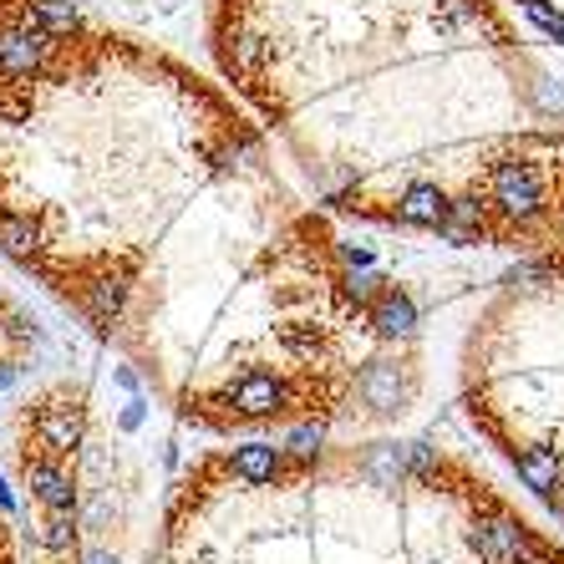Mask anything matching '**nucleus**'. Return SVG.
I'll return each instance as SVG.
<instances>
[{"mask_svg": "<svg viewBox=\"0 0 564 564\" xmlns=\"http://www.w3.org/2000/svg\"><path fill=\"white\" fill-rule=\"evenodd\" d=\"M204 41L330 209L458 250L564 235V77L503 0H204Z\"/></svg>", "mask_w": 564, "mask_h": 564, "instance_id": "nucleus-1", "label": "nucleus"}, {"mask_svg": "<svg viewBox=\"0 0 564 564\" xmlns=\"http://www.w3.org/2000/svg\"><path fill=\"white\" fill-rule=\"evenodd\" d=\"M468 550L478 554V564H560L524 519H513L503 503L484 499V494H478V513L468 524Z\"/></svg>", "mask_w": 564, "mask_h": 564, "instance_id": "nucleus-2", "label": "nucleus"}, {"mask_svg": "<svg viewBox=\"0 0 564 564\" xmlns=\"http://www.w3.org/2000/svg\"><path fill=\"white\" fill-rule=\"evenodd\" d=\"M224 408H229V417H239V422H270V417H285V412L301 408V402H295V387H290L280 371L250 367L229 381Z\"/></svg>", "mask_w": 564, "mask_h": 564, "instance_id": "nucleus-3", "label": "nucleus"}, {"mask_svg": "<svg viewBox=\"0 0 564 564\" xmlns=\"http://www.w3.org/2000/svg\"><path fill=\"white\" fill-rule=\"evenodd\" d=\"M31 437H36L41 458H72L87 437V397L82 392H52L31 417Z\"/></svg>", "mask_w": 564, "mask_h": 564, "instance_id": "nucleus-4", "label": "nucleus"}, {"mask_svg": "<svg viewBox=\"0 0 564 564\" xmlns=\"http://www.w3.org/2000/svg\"><path fill=\"white\" fill-rule=\"evenodd\" d=\"M412 371L402 367V361H367L361 367V377H356V402L361 408H371V417H397V412H408L412 402Z\"/></svg>", "mask_w": 564, "mask_h": 564, "instance_id": "nucleus-5", "label": "nucleus"}, {"mask_svg": "<svg viewBox=\"0 0 564 564\" xmlns=\"http://www.w3.org/2000/svg\"><path fill=\"white\" fill-rule=\"evenodd\" d=\"M224 463H229V473H235L239 484H250V488H275L285 478H295L290 473V453L275 443H239Z\"/></svg>", "mask_w": 564, "mask_h": 564, "instance_id": "nucleus-6", "label": "nucleus"}, {"mask_svg": "<svg viewBox=\"0 0 564 564\" xmlns=\"http://www.w3.org/2000/svg\"><path fill=\"white\" fill-rule=\"evenodd\" d=\"M417 301H412L408 290H387L377 305L367 311V326H371V336H381V341H412L417 336Z\"/></svg>", "mask_w": 564, "mask_h": 564, "instance_id": "nucleus-7", "label": "nucleus"}, {"mask_svg": "<svg viewBox=\"0 0 564 564\" xmlns=\"http://www.w3.org/2000/svg\"><path fill=\"white\" fill-rule=\"evenodd\" d=\"M26 488L46 503V513H72L77 509V478L56 458H26Z\"/></svg>", "mask_w": 564, "mask_h": 564, "instance_id": "nucleus-8", "label": "nucleus"}, {"mask_svg": "<svg viewBox=\"0 0 564 564\" xmlns=\"http://www.w3.org/2000/svg\"><path fill=\"white\" fill-rule=\"evenodd\" d=\"M509 458H513V468H519V478H524V488H534L539 499L550 494V488H560V453L554 447H544V443H524V447H513L509 443Z\"/></svg>", "mask_w": 564, "mask_h": 564, "instance_id": "nucleus-9", "label": "nucleus"}, {"mask_svg": "<svg viewBox=\"0 0 564 564\" xmlns=\"http://www.w3.org/2000/svg\"><path fill=\"white\" fill-rule=\"evenodd\" d=\"M361 478L377 488H397V484H408L412 473H408V443H377L361 453Z\"/></svg>", "mask_w": 564, "mask_h": 564, "instance_id": "nucleus-10", "label": "nucleus"}, {"mask_svg": "<svg viewBox=\"0 0 564 564\" xmlns=\"http://www.w3.org/2000/svg\"><path fill=\"white\" fill-rule=\"evenodd\" d=\"M36 544L56 560H77V509L72 513H46L36 529Z\"/></svg>", "mask_w": 564, "mask_h": 564, "instance_id": "nucleus-11", "label": "nucleus"}, {"mask_svg": "<svg viewBox=\"0 0 564 564\" xmlns=\"http://www.w3.org/2000/svg\"><path fill=\"white\" fill-rule=\"evenodd\" d=\"M513 6H519L539 31H550L554 41H564V0H513Z\"/></svg>", "mask_w": 564, "mask_h": 564, "instance_id": "nucleus-12", "label": "nucleus"}, {"mask_svg": "<svg viewBox=\"0 0 564 564\" xmlns=\"http://www.w3.org/2000/svg\"><path fill=\"white\" fill-rule=\"evenodd\" d=\"M285 447L295 453V458H321V447H326V422H321V417H305L301 427H290Z\"/></svg>", "mask_w": 564, "mask_h": 564, "instance_id": "nucleus-13", "label": "nucleus"}, {"mask_svg": "<svg viewBox=\"0 0 564 564\" xmlns=\"http://www.w3.org/2000/svg\"><path fill=\"white\" fill-rule=\"evenodd\" d=\"M143 417H148V402H143V397H132L128 408H122L118 427H122V433H138V427H143Z\"/></svg>", "mask_w": 564, "mask_h": 564, "instance_id": "nucleus-14", "label": "nucleus"}, {"mask_svg": "<svg viewBox=\"0 0 564 564\" xmlns=\"http://www.w3.org/2000/svg\"><path fill=\"white\" fill-rule=\"evenodd\" d=\"M118 387H128V392H138V377H132L128 367H118Z\"/></svg>", "mask_w": 564, "mask_h": 564, "instance_id": "nucleus-15", "label": "nucleus"}, {"mask_svg": "<svg viewBox=\"0 0 564 564\" xmlns=\"http://www.w3.org/2000/svg\"><path fill=\"white\" fill-rule=\"evenodd\" d=\"M6 387H15V367H6V361H0V392H6Z\"/></svg>", "mask_w": 564, "mask_h": 564, "instance_id": "nucleus-16", "label": "nucleus"}, {"mask_svg": "<svg viewBox=\"0 0 564 564\" xmlns=\"http://www.w3.org/2000/svg\"><path fill=\"white\" fill-rule=\"evenodd\" d=\"M0 509H6V513L15 509V499H11V488H6V478H0Z\"/></svg>", "mask_w": 564, "mask_h": 564, "instance_id": "nucleus-17", "label": "nucleus"}]
</instances>
